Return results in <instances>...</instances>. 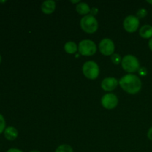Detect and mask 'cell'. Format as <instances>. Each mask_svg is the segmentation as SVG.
<instances>
[{
  "mask_svg": "<svg viewBox=\"0 0 152 152\" xmlns=\"http://www.w3.org/2000/svg\"><path fill=\"white\" fill-rule=\"evenodd\" d=\"M55 152H74L72 147L67 144H63L58 147Z\"/></svg>",
  "mask_w": 152,
  "mask_h": 152,
  "instance_id": "9a60e30c",
  "label": "cell"
},
{
  "mask_svg": "<svg viewBox=\"0 0 152 152\" xmlns=\"http://www.w3.org/2000/svg\"><path fill=\"white\" fill-rule=\"evenodd\" d=\"M4 137L8 140H14L18 137V131L16 128L14 127H7L6 128L4 132Z\"/></svg>",
  "mask_w": 152,
  "mask_h": 152,
  "instance_id": "8fae6325",
  "label": "cell"
},
{
  "mask_svg": "<svg viewBox=\"0 0 152 152\" xmlns=\"http://www.w3.org/2000/svg\"><path fill=\"white\" fill-rule=\"evenodd\" d=\"M1 55H0V63H1Z\"/></svg>",
  "mask_w": 152,
  "mask_h": 152,
  "instance_id": "4316f807",
  "label": "cell"
},
{
  "mask_svg": "<svg viewBox=\"0 0 152 152\" xmlns=\"http://www.w3.org/2000/svg\"><path fill=\"white\" fill-rule=\"evenodd\" d=\"M147 136H148V138L150 140H152V127L151 129H149V130H148V134H147Z\"/></svg>",
  "mask_w": 152,
  "mask_h": 152,
  "instance_id": "44dd1931",
  "label": "cell"
},
{
  "mask_svg": "<svg viewBox=\"0 0 152 152\" xmlns=\"http://www.w3.org/2000/svg\"><path fill=\"white\" fill-rule=\"evenodd\" d=\"M30 152H40V151H38V150H33V151H31Z\"/></svg>",
  "mask_w": 152,
  "mask_h": 152,
  "instance_id": "484cf974",
  "label": "cell"
},
{
  "mask_svg": "<svg viewBox=\"0 0 152 152\" xmlns=\"http://www.w3.org/2000/svg\"><path fill=\"white\" fill-rule=\"evenodd\" d=\"M119 84L118 80L114 77H107L101 83V87L105 91H112Z\"/></svg>",
  "mask_w": 152,
  "mask_h": 152,
  "instance_id": "9c48e42d",
  "label": "cell"
},
{
  "mask_svg": "<svg viewBox=\"0 0 152 152\" xmlns=\"http://www.w3.org/2000/svg\"><path fill=\"white\" fill-rule=\"evenodd\" d=\"M140 25V20L137 16L130 15L123 21V28L128 33H134L137 31Z\"/></svg>",
  "mask_w": 152,
  "mask_h": 152,
  "instance_id": "52a82bcc",
  "label": "cell"
},
{
  "mask_svg": "<svg viewBox=\"0 0 152 152\" xmlns=\"http://www.w3.org/2000/svg\"><path fill=\"white\" fill-rule=\"evenodd\" d=\"M147 2L149 3V4H152V1H151H151H150V0H147Z\"/></svg>",
  "mask_w": 152,
  "mask_h": 152,
  "instance_id": "d4e9b609",
  "label": "cell"
},
{
  "mask_svg": "<svg viewBox=\"0 0 152 152\" xmlns=\"http://www.w3.org/2000/svg\"><path fill=\"white\" fill-rule=\"evenodd\" d=\"M101 103L106 109H114L118 105V98L114 94H106L101 99Z\"/></svg>",
  "mask_w": 152,
  "mask_h": 152,
  "instance_id": "ba28073f",
  "label": "cell"
},
{
  "mask_svg": "<svg viewBox=\"0 0 152 152\" xmlns=\"http://www.w3.org/2000/svg\"><path fill=\"white\" fill-rule=\"evenodd\" d=\"M56 9V2L53 0L45 1L41 5V10L45 14H51Z\"/></svg>",
  "mask_w": 152,
  "mask_h": 152,
  "instance_id": "30bf717a",
  "label": "cell"
},
{
  "mask_svg": "<svg viewBox=\"0 0 152 152\" xmlns=\"http://www.w3.org/2000/svg\"><path fill=\"white\" fill-rule=\"evenodd\" d=\"M139 74L141 76H145L147 74V70L145 68H142L139 69Z\"/></svg>",
  "mask_w": 152,
  "mask_h": 152,
  "instance_id": "d6986e66",
  "label": "cell"
},
{
  "mask_svg": "<svg viewBox=\"0 0 152 152\" xmlns=\"http://www.w3.org/2000/svg\"><path fill=\"white\" fill-rule=\"evenodd\" d=\"M91 15H92V16H94L95 15L97 14L98 13V9L96 8V7H92L91 9Z\"/></svg>",
  "mask_w": 152,
  "mask_h": 152,
  "instance_id": "ffe728a7",
  "label": "cell"
},
{
  "mask_svg": "<svg viewBox=\"0 0 152 152\" xmlns=\"http://www.w3.org/2000/svg\"><path fill=\"white\" fill-rule=\"evenodd\" d=\"M111 62L114 64V65H119L120 63L122 62V58L118 53H114V54L111 56Z\"/></svg>",
  "mask_w": 152,
  "mask_h": 152,
  "instance_id": "2e32d148",
  "label": "cell"
},
{
  "mask_svg": "<svg viewBox=\"0 0 152 152\" xmlns=\"http://www.w3.org/2000/svg\"><path fill=\"white\" fill-rule=\"evenodd\" d=\"M100 53L104 56H112L115 50L114 42L108 38L103 39L99 45Z\"/></svg>",
  "mask_w": 152,
  "mask_h": 152,
  "instance_id": "8992f818",
  "label": "cell"
},
{
  "mask_svg": "<svg viewBox=\"0 0 152 152\" xmlns=\"http://www.w3.org/2000/svg\"><path fill=\"white\" fill-rule=\"evenodd\" d=\"M78 50L83 56H93L96 52V45L92 40L84 39L82 40L78 45Z\"/></svg>",
  "mask_w": 152,
  "mask_h": 152,
  "instance_id": "5b68a950",
  "label": "cell"
},
{
  "mask_svg": "<svg viewBox=\"0 0 152 152\" xmlns=\"http://www.w3.org/2000/svg\"><path fill=\"white\" fill-rule=\"evenodd\" d=\"M76 10L79 14L83 15L84 16L88 15V13L91 12L90 7L86 2H80L77 4L76 6Z\"/></svg>",
  "mask_w": 152,
  "mask_h": 152,
  "instance_id": "7c38bea8",
  "label": "cell"
},
{
  "mask_svg": "<svg viewBox=\"0 0 152 152\" xmlns=\"http://www.w3.org/2000/svg\"><path fill=\"white\" fill-rule=\"evenodd\" d=\"M64 49L66 53H69V54H74L78 50V46L74 42L70 41L65 43Z\"/></svg>",
  "mask_w": 152,
  "mask_h": 152,
  "instance_id": "5bb4252c",
  "label": "cell"
},
{
  "mask_svg": "<svg viewBox=\"0 0 152 152\" xmlns=\"http://www.w3.org/2000/svg\"><path fill=\"white\" fill-rule=\"evenodd\" d=\"M119 85L124 91L130 94H136L142 88V82L137 77L132 74H126L121 77Z\"/></svg>",
  "mask_w": 152,
  "mask_h": 152,
  "instance_id": "6da1fadb",
  "label": "cell"
},
{
  "mask_svg": "<svg viewBox=\"0 0 152 152\" xmlns=\"http://www.w3.org/2000/svg\"><path fill=\"white\" fill-rule=\"evenodd\" d=\"M83 73L86 78L89 80H96L99 74V68L94 61H88L83 66Z\"/></svg>",
  "mask_w": 152,
  "mask_h": 152,
  "instance_id": "277c9868",
  "label": "cell"
},
{
  "mask_svg": "<svg viewBox=\"0 0 152 152\" xmlns=\"http://www.w3.org/2000/svg\"><path fill=\"white\" fill-rule=\"evenodd\" d=\"M121 65L123 69L128 73H134L139 71L140 62L136 56L126 55L122 59Z\"/></svg>",
  "mask_w": 152,
  "mask_h": 152,
  "instance_id": "3957f363",
  "label": "cell"
},
{
  "mask_svg": "<svg viewBox=\"0 0 152 152\" xmlns=\"http://www.w3.org/2000/svg\"><path fill=\"white\" fill-rule=\"evenodd\" d=\"M71 2H72V3H78V4H79V3H80V1H79V0H77V1H71Z\"/></svg>",
  "mask_w": 152,
  "mask_h": 152,
  "instance_id": "cb8c5ba5",
  "label": "cell"
},
{
  "mask_svg": "<svg viewBox=\"0 0 152 152\" xmlns=\"http://www.w3.org/2000/svg\"><path fill=\"white\" fill-rule=\"evenodd\" d=\"M140 36L143 39L152 38V26L149 25H145L140 29Z\"/></svg>",
  "mask_w": 152,
  "mask_h": 152,
  "instance_id": "4fadbf2b",
  "label": "cell"
},
{
  "mask_svg": "<svg viewBox=\"0 0 152 152\" xmlns=\"http://www.w3.org/2000/svg\"><path fill=\"white\" fill-rule=\"evenodd\" d=\"M5 130V120L4 117L0 114V134L2 133Z\"/></svg>",
  "mask_w": 152,
  "mask_h": 152,
  "instance_id": "ac0fdd59",
  "label": "cell"
},
{
  "mask_svg": "<svg viewBox=\"0 0 152 152\" xmlns=\"http://www.w3.org/2000/svg\"><path fill=\"white\" fill-rule=\"evenodd\" d=\"M148 47H149V48L151 49V50L152 51V38L150 39L149 42H148Z\"/></svg>",
  "mask_w": 152,
  "mask_h": 152,
  "instance_id": "603a6c76",
  "label": "cell"
},
{
  "mask_svg": "<svg viewBox=\"0 0 152 152\" xmlns=\"http://www.w3.org/2000/svg\"><path fill=\"white\" fill-rule=\"evenodd\" d=\"M147 13H148V12H147V10L145 8H141L137 12V17L138 19H142V18L146 16Z\"/></svg>",
  "mask_w": 152,
  "mask_h": 152,
  "instance_id": "e0dca14e",
  "label": "cell"
},
{
  "mask_svg": "<svg viewBox=\"0 0 152 152\" xmlns=\"http://www.w3.org/2000/svg\"><path fill=\"white\" fill-rule=\"evenodd\" d=\"M80 27L82 30L87 34H94L97 31L99 25L96 18L88 14L82 18L80 20Z\"/></svg>",
  "mask_w": 152,
  "mask_h": 152,
  "instance_id": "7a4b0ae2",
  "label": "cell"
},
{
  "mask_svg": "<svg viewBox=\"0 0 152 152\" xmlns=\"http://www.w3.org/2000/svg\"><path fill=\"white\" fill-rule=\"evenodd\" d=\"M7 152H23V151L18 149V148H10V149L7 150Z\"/></svg>",
  "mask_w": 152,
  "mask_h": 152,
  "instance_id": "7402d4cb",
  "label": "cell"
}]
</instances>
